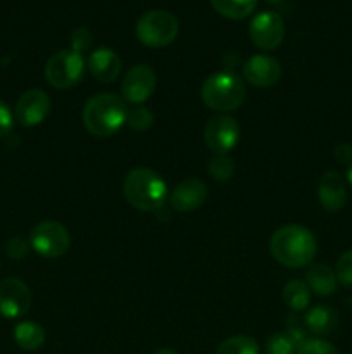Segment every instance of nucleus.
I'll use <instances>...</instances> for the list:
<instances>
[{
    "instance_id": "f257e3e1",
    "label": "nucleus",
    "mask_w": 352,
    "mask_h": 354,
    "mask_svg": "<svg viewBox=\"0 0 352 354\" xmlns=\"http://www.w3.org/2000/svg\"><path fill=\"white\" fill-rule=\"evenodd\" d=\"M269 251L280 265L297 270L313 261L317 252V241L309 228L285 225L271 235Z\"/></svg>"
},
{
    "instance_id": "f03ea898",
    "label": "nucleus",
    "mask_w": 352,
    "mask_h": 354,
    "mask_svg": "<svg viewBox=\"0 0 352 354\" xmlns=\"http://www.w3.org/2000/svg\"><path fill=\"white\" fill-rule=\"evenodd\" d=\"M128 104L116 93H99L88 99L83 107V124L97 138L113 137L126 124Z\"/></svg>"
},
{
    "instance_id": "7ed1b4c3",
    "label": "nucleus",
    "mask_w": 352,
    "mask_h": 354,
    "mask_svg": "<svg viewBox=\"0 0 352 354\" xmlns=\"http://www.w3.org/2000/svg\"><path fill=\"white\" fill-rule=\"evenodd\" d=\"M124 197L135 209L154 213L164 206L168 199V185L159 173L148 168H135L123 183Z\"/></svg>"
},
{
    "instance_id": "20e7f679",
    "label": "nucleus",
    "mask_w": 352,
    "mask_h": 354,
    "mask_svg": "<svg viewBox=\"0 0 352 354\" xmlns=\"http://www.w3.org/2000/svg\"><path fill=\"white\" fill-rule=\"evenodd\" d=\"M200 97L211 111L226 114L237 111L245 102L247 88L237 73L217 71L202 83Z\"/></svg>"
},
{
    "instance_id": "39448f33",
    "label": "nucleus",
    "mask_w": 352,
    "mask_h": 354,
    "mask_svg": "<svg viewBox=\"0 0 352 354\" xmlns=\"http://www.w3.org/2000/svg\"><path fill=\"white\" fill-rule=\"evenodd\" d=\"M179 31L178 19L168 10H148L137 21L135 33L137 38L150 48H162L176 40Z\"/></svg>"
},
{
    "instance_id": "423d86ee",
    "label": "nucleus",
    "mask_w": 352,
    "mask_h": 354,
    "mask_svg": "<svg viewBox=\"0 0 352 354\" xmlns=\"http://www.w3.org/2000/svg\"><path fill=\"white\" fill-rule=\"evenodd\" d=\"M86 62L75 50H59L45 64V78L54 88L66 90L78 85L85 75Z\"/></svg>"
},
{
    "instance_id": "0eeeda50",
    "label": "nucleus",
    "mask_w": 352,
    "mask_h": 354,
    "mask_svg": "<svg viewBox=\"0 0 352 354\" xmlns=\"http://www.w3.org/2000/svg\"><path fill=\"white\" fill-rule=\"evenodd\" d=\"M30 245L43 258H61L71 245L68 228L54 220H45L35 225L30 234Z\"/></svg>"
},
{
    "instance_id": "6e6552de",
    "label": "nucleus",
    "mask_w": 352,
    "mask_h": 354,
    "mask_svg": "<svg viewBox=\"0 0 352 354\" xmlns=\"http://www.w3.org/2000/svg\"><path fill=\"white\" fill-rule=\"evenodd\" d=\"M248 35H251L252 44L257 48L266 52L275 50L285 38V23L278 12L262 10L251 21Z\"/></svg>"
},
{
    "instance_id": "1a4fd4ad",
    "label": "nucleus",
    "mask_w": 352,
    "mask_h": 354,
    "mask_svg": "<svg viewBox=\"0 0 352 354\" xmlns=\"http://www.w3.org/2000/svg\"><path fill=\"white\" fill-rule=\"evenodd\" d=\"M240 138V127L235 118L217 114L207 121L204 128V142L214 154H228L233 151Z\"/></svg>"
},
{
    "instance_id": "9d476101",
    "label": "nucleus",
    "mask_w": 352,
    "mask_h": 354,
    "mask_svg": "<svg viewBox=\"0 0 352 354\" xmlns=\"http://www.w3.org/2000/svg\"><path fill=\"white\" fill-rule=\"evenodd\" d=\"M157 85V76L150 66L137 64L130 68L121 82V97L126 100V104L140 106L145 100L150 99Z\"/></svg>"
},
{
    "instance_id": "9b49d317",
    "label": "nucleus",
    "mask_w": 352,
    "mask_h": 354,
    "mask_svg": "<svg viewBox=\"0 0 352 354\" xmlns=\"http://www.w3.org/2000/svg\"><path fill=\"white\" fill-rule=\"evenodd\" d=\"M31 290L23 280L6 279L0 282V315L7 320L24 317L31 308Z\"/></svg>"
},
{
    "instance_id": "f8f14e48",
    "label": "nucleus",
    "mask_w": 352,
    "mask_h": 354,
    "mask_svg": "<svg viewBox=\"0 0 352 354\" xmlns=\"http://www.w3.org/2000/svg\"><path fill=\"white\" fill-rule=\"evenodd\" d=\"M52 111V100L47 92L40 88L26 90L16 102V120L23 127H38L48 118Z\"/></svg>"
},
{
    "instance_id": "ddd939ff",
    "label": "nucleus",
    "mask_w": 352,
    "mask_h": 354,
    "mask_svg": "<svg viewBox=\"0 0 352 354\" xmlns=\"http://www.w3.org/2000/svg\"><path fill=\"white\" fill-rule=\"evenodd\" d=\"M242 71H244V78L248 85L255 86V88H269L278 83L280 76H282V66H280L278 59L271 57V55L257 54L245 61Z\"/></svg>"
},
{
    "instance_id": "4468645a",
    "label": "nucleus",
    "mask_w": 352,
    "mask_h": 354,
    "mask_svg": "<svg viewBox=\"0 0 352 354\" xmlns=\"http://www.w3.org/2000/svg\"><path fill=\"white\" fill-rule=\"evenodd\" d=\"M207 185L200 178H186L179 182L169 194V204L178 213L195 211L206 203Z\"/></svg>"
},
{
    "instance_id": "2eb2a0df",
    "label": "nucleus",
    "mask_w": 352,
    "mask_h": 354,
    "mask_svg": "<svg viewBox=\"0 0 352 354\" xmlns=\"http://www.w3.org/2000/svg\"><path fill=\"white\" fill-rule=\"evenodd\" d=\"M123 62L113 48H97L86 59V69L99 83H114L121 75Z\"/></svg>"
},
{
    "instance_id": "dca6fc26",
    "label": "nucleus",
    "mask_w": 352,
    "mask_h": 354,
    "mask_svg": "<svg viewBox=\"0 0 352 354\" xmlns=\"http://www.w3.org/2000/svg\"><path fill=\"white\" fill-rule=\"evenodd\" d=\"M317 197L323 209L328 213H338L344 209L347 203V187L344 176L338 171L324 173L317 185Z\"/></svg>"
},
{
    "instance_id": "f3484780",
    "label": "nucleus",
    "mask_w": 352,
    "mask_h": 354,
    "mask_svg": "<svg viewBox=\"0 0 352 354\" xmlns=\"http://www.w3.org/2000/svg\"><path fill=\"white\" fill-rule=\"evenodd\" d=\"M306 339V332L300 327H286L285 330L269 335L266 341V354H297Z\"/></svg>"
},
{
    "instance_id": "a211bd4d",
    "label": "nucleus",
    "mask_w": 352,
    "mask_h": 354,
    "mask_svg": "<svg viewBox=\"0 0 352 354\" xmlns=\"http://www.w3.org/2000/svg\"><path fill=\"white\" fill-rule=\"evenodd\" d=\"M306 328L314 335H328L337 330L338 327V313L330 306L317 304L311 308L304 317Z\"/></svg>"
},
{
    "instance_id": "6ab92c4d",
    "label": "nucleus",
    "mask_w": 352,
    "mask_h": 354,
    "mask_svg": "<svg viewBox=\"0 0 352 354\" xmlns=\"http://www.w3.org/2000/svg\"><path fill=\"white\" fill-rule=\"evenodd\" d=\"M306 283L311 289V292H314L316 296L326 297L337 290L338 280L330 266L317 263V265H313L307 270Z\"/></svg>"
},
{
    "instance_id": "aec40b11",
    "label": "nucleus",
    "mask_w": 352,
    "mask_h": 354,
    "mask_svg": "<svg viewBox=\"0 0 352 354\" xmlns=\"http://www.w3.org/2000/svg\"><path fill=\"white\" fill-rule=\"evenodd\" d=\"M45 328L37 322H21L14 327V341L24 351H38L45 344Z\"/></svg>"
},
{
    "instance_id": "412c9836",
    "label": "nucleus",
    "mask_w": 352,
    "mask_h": 354,
    "mask_svg": "<svg viewBox=\"0 0 352 354\" xmlns=\"http://www.w3.org/2000/svg\"><path fill=\"white\" fill-rule=\"evenodd\" d=\"M211 6L219 16L231 21H242L252 16L257 0H211Z\"/></svg>"
},
{
    "instance_id": "4be33fe9",
    "label": "nucleus",
    "mask_w": 352,
    "mask_h": 354,
    "mask_svg": "<svg viewBox=\"0 0 352 354\" xmlns=\"http://www.w3.org/2000/svg\"><path fill=\"white\" fill-rule=\"evenodd\" d=\"M311 289L304 280H290L285 287H283V303L290 308L292 311H304L311 303Z\"/></svg>"
},
{
    "instance_id": "5701e85b",
    "label": "nucleus",
    "mask_w": 352,
    "mask_h": 354,
    "mask_svg": "<svg viewBox=\"0 0 352 354\" xmlns=\"http://www.w3.org/2000/svg\"><path fill=\"white\" fill-rule=\"evenodd\" d=\"M216 354H259V344L248 335H235L221 342Z\"/></svg>"
},
{
    "instance_id": "b1692460",
    "label": "nucleus",
    "mask_w": 352,
    "mask_h": 354,
    "mask_svg": "<svg viewBox=\"0 0 352 354\" xmlns=\"http://www.w3.org/2000/svg\"><path fill=\"white\" fill-rule=\"evenodd\" d=\"M207 169L216 182H228L235 173V162L228 154H214L209 159Z\"/></svg>"
},
{
    "instance_id": "393cba45",
    "label": "nucleus",
    "mask_w": 352,
    "mask_h": 354,
    "mask_svg": "<svg viewBox=\"0 0 352 354\" xmlns=\"http://www.w3.org/2000/svg\"><path fill=\"white\" fill-rule=\"evenodd\" d=\"M126 124L135 131H145L154 124V114L147 107L138 106L128 111Z\"/></svg>"
},
{
    "instance_id": "a878e982",
    "label": "nucleus",
    "mask_w": 352,
    "mask_h": 354,
    "mask_svg": "<svg viewBox=\"0 0 352 354\" xmlns=\"http://www.w3.org/2000/svg\"><path fill=\"white\" fill-rule=\"evenodd\" d=\"M335 275L342 286L352 287V249L345 251L338 258L337 266H335Z\"/></svg>"
},
{
    "instance_id": "bb28decb",
    "label": "nucleus",
    "mask_w": 352,
    "mask_h": 354,
    "mask_svg": "<svg viewBox=\"0 0 352 354\" xmlns=\"http://www.w3.org/2000/svg\"><path fill=\"white\" fill-rule=\"evenodd\" d=\"M297 354H338L333 344L323 341L317 337H307L306 341L300 344Z\"/></svg>"
},
{
    "instance_id": "cd10ccee",
    "label": "nucleus",
    "mask_w": 352,
    "mask_h": 354,
    "mask_svg": "<svg viewBox=\"0 0 352 354\" xmlns=\"http://www.w3.org/2000/svg\"><path fill=\"white\" fill-rule=\"evenodd\" d=\"M92 41L93 37L90 33V30H86V28H76L71 33V50L83 54V52L92 47Z\"/></svg>"
},
{
    "instance_id": "c85d7f7f",
    "label": "nucleus",
    "mask_w": 352,
    "mask_h": 354,
    "mask_svg": "<svg viewBox=\"0 0 352 354\" xmlns=\"http://www.w3.org/2000/svg\"><path fill=\"white\" fill-rule=\"evenodd\" d=\"M30 249H31L30 242H26L24 239H21V237H12L6 244L7 256H9L10 259H16V261L26 258V256L30 254Z\"/></svg>"
},
{
    "instance_id": "c756f323",
    "label": "nucleus",
    "mask_w": 352,
    "mask_h": 354,
    "mask_svg": "<svg viewBox=\"0 0 352 354\" xmlns=\"http://www.w3.org/2000/svg\"><path fill=\"white\" fill-rule=\"evenodd\" d=\"M14 127V114L3 100H0V138L10 133Z\"/></svg>"
},
{
    "instance_id": "7c9ffc66",
    "label": "nucleus",
    "mask_w": 352,
    "mask_h": 354,
    "mask_svg": "<svg viewBox=\"0 0 352 354\" xmlns=\"http://www.w3.org/2000/svg\"><path fill=\"white\" fill-rule=\"evenodd\" d=\"M335 159L340 165H352V145L351 144H338L335 147Z\"/></svg>"
},
{
    "instance_id": "2f4dec72",
    "label": "nucleus",
    "mask_w": 352,
    "mask_h": 354,
    "mask_svg": "<svg viewBox=\"0 0 352 354\" xmlns=\"http://www.w3.org/2000/svg\"><path fill=\"white\" fill-rule=\"evenodd\" d=\"M152 354H178L175 351V349H169V348H162V349H157V351H154Z\"/></svg>"
},
{
    "instance_id": "473e14b6",
    "label": "nucleus",
    "mask_w": 352,
    "mask_h": 354,
    "mask_svg": "<svg viewBox=\"0 0 352 354\" xmlns=\"http://www.w3.org/2000/svg\"><path fill=\"white\" fill-rule=\"evenodd\" d=\"M347 180H349V183H351V187H352V165L349 166V171H347Z\"/></svg>"
},
{
    "instance_id": "72a5a7b5",
    "label": "nucleus",
    "mask_w": 352,
    "mask_h": 354,
    "mask_svg": "<svg viewBox=\"0 0 352 354\" xmlns=\"http://www.w3.org/2000/svg\"><path fill=\"white\" fill-rule=\"evenodd\" d=\"M266 2H268V3H282L283 0H266Z\"/></svg>"
}]
</instances>
